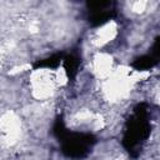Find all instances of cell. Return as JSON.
Segmentation results:
<instances>
[{
	"instance_id": "obj_3",
	"label": "cell",
	"mask_w": 160,
	"mask_h": 160,
	"mask_svg": "<svg viewBox=\"0 0 160 160\" xmlns=\"http://www.w3.org/2000/svg\"><path fill=\"white\" fill-rule=\"evenodd\" d=\"M158 56H159V39H156L154 44V50L150 54H146L139 59H136L132 64V66L138 70H148L158 64Z\"/></svg>"
},
{
	"instance_id": "obj_2",
	"label": "cell",
	"mask_w": 160,
	"mask_h": 160,
	"mask_svg": "<svg viewBox=\"0 0 160 160\" xmlns=\"http://www.w3.org/2000/svg\"><path fill=\"white\" fill-rule=\"evenodd\" d=\"M150 134V124L148 121V111L144 105H139L129 121V128L124 138V145L129 152H132L136 146L141 145Z\"/></svg>"
},
{
	"instance_id": "obj_1",
	"label": "cell",
	"mask_w": 160,
	"mask_h": 160,
	"mask_svg": "<svg viewBox=\"0 0 160 160\" xmlns=\"http://www.w3.org/2000/svg\"><path fill=\"white\" fill-rule=\"evenodd\" d=\"M56 136L61 140V150L69 158H82L88 154L89 149L95 142V138L91 134L85 132H69L61 121H58L55 126Z\"/></svg>"
}]
</instances>
